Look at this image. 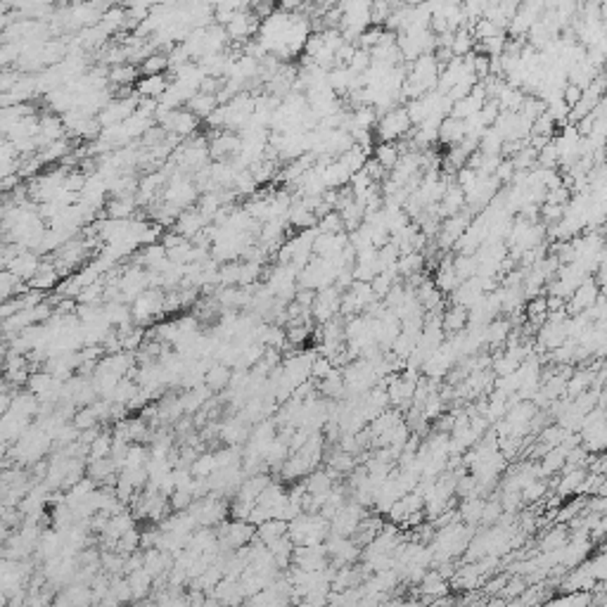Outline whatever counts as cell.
I'll list each match as a JSON object with an SVG mask.
<instances>
[{"label": "cell", "instance_id": "1", "mask_svg": "<svg viewBox=\"0 0 607 607\" xmlns=\"http://www.w3.org/2000/svg\"><path fill=\"white\" fill-rule=\"evenodd\" d=\"M166 294H161L159 287H149L131 304V311H133V323L135 325H149L154 318H161L166 314Z\"/></svg>", "mask_w": 607, "mask_h": 607}, {"label": "cell", "instance_id": "2", "mask_svg": "<svg viewBox=\"0 0 607 607\" xmlns=\"http://www.w3.org/2000/svg\"><path fill=\"white\" fill-rule=\"evenodd\" d=\"M413 121L408 116V109L406 107H394L387 114L378 119V126H375V133L382 142H399L401 138L411 133Z\"/></svg>", "mask_w": 607, "mask_h": 607}, {"label": "cell", "instance_id": "3", "mask_svg": "<svg viewBox=\"0 0 607 607\" xmlns=\"http://www.w3.org/2000/svg\"><path fill=\"white\" fill-rule=\"evenodd\" d=\"M259 29H261V17L256 15L254 10L235 12L233 20L225 24V31H228L230 41H237V43L252 41L254 36H259Z\"/></svg>", "mask_w": 607, "mask_h": 607}, {"label": "cell", "instance_id": "4", "mask_svg": "<svg viewBox=\"0 0 607 607\" xmlns=\"http://www.w3.org/2000/svg\"><path fill=\"white\" fill-rule=\"evenodd\" d=\"M240 149H242V135L228 133V131H218L209 140V154H211V159H216V161L233 159L240 154Z\"/></svg>", "mask_w": 607, "mask_h": 607}, {"label": "cell", "instance_id": "5", "mask_svg": "<svg viewBox=\"0 0 607 607\" xmlns=\"http://www.w3.org/2000/svg\"><path fill=\"white\" fill-rule=\"evenodd\" d=\"M211 221L206 218L202 211H199V206H187V209L180 211V216L176 218V223H173V230L180 235H185L187 240H192L197 233H202V230L209 225Z\"/></svg>", "mask_w": 607, "mask_h": 607}, {"label": "cell", "instance_id": "6", "mask_svg": "<svg viewBox=\"0 0 607 607\" xmlns=\"http://www.w3.org/2000/svg\"><path fill=\"white\" fill-rule=\"evenodd\" d=\"M164 128L168 131V133H176L180 138H192L199 128V116L195 114V112L178 107V109H173V114L166 121Z\"/></svg>", "mask_w": 607, "mask_h": 607}, {"label": "cell", "instance_id": "7", "mask_svg": "<svg viewBox=\"0 0 607 607\" xmlns=\"http://www.w3.org/2000/svg\"><path fill=\"white\" fill-rule=\"evenodd\" d=\"M67 135V126L65 121H62V114L58 116L55 112H43L41 114V131L39 135H36V140H39L41 147L50 145V142L60 140V138Z\"/></svg>", "mask_w": 607, "mask_h": 607}, {"label": "cell", "instance_id": "8", "mask_svg": "<svg viewBox=\"0 0 607 607\" xmlns=\"http://www.w3.org/2000/svg\"><path fill=\"white\" fill-rule=\"evenodd\" d=\"M41 264H43V261H41V254H39V252L24 249V252L17 254L15 259H12L5 268H8V271H12L15 275H20L22 280H27V283H29V280L41 271Z\"/></svg>", "mask_w": 607, "mask_h": 607}, {"label": "cell", "instance_id": "9", "mask_svg": "<svg viewBox=\"0 0 607 607\" xmlns=\"http://www.w3.org/2000/svg\"><path fill=\"white\" fill-rule=\"evenodd\" d=\"M467 135V126H465V119H458V116H443L441 126H439V142L443 145L453 147L458 142L465 140Z\"/></svg>", "mask_w": 607, "mask_h": 607}, {"label": "cell", "instance_id": "10", "mask_svg": "<svg viewBox=\"0 0 607 607\" xmlns=\"http://www.w3.org/2000/svg\"><path fill=\"white\" fill-rule=\"evenodd\" d=\"M287 221H290V225H294V228L306 230V228H316L321 218H318V214L304 202V199H297V202L290 206V211H287Z\"/></svg>", "mask_w": 607, "mask_h": 607}, {"label": "cell", "instance_id": "11", "mask_svg": "<svg viewBox=\"0 0 607 607\" xmlns=\"http://www.w3.org/2000/svg\"><path fill=\"white\" fill-rule=\"evenodd\" d=\"M171 81L166 79V74H149V76H140L135 84V91L140 93L142 98H161L168 91Z\"/></svg>", "mask_w": 607, "mask_h": 607}, {"label": "cell", "instance_id": "12", "mask_svg": "<svg viewBox=\"0 0 607 607\" xmlns=\"http://www.w3.org/2000/svg\"><path fill=\"white\" fill-rule=\"evenodd\" d=\"M126 24H128V10L121 8V5H109L102 12V20H100V27L107 31L109 36L119 34V31H126Z\"/></svg>", "mask_w": 607, "mask_h": 607}, {"label": "cell", "instance_id": "13", "mask_svg": "<svg viewBox=\"0 0 607 607\" xmlns=\"http://www.w3.org/2000/svg\"><path fill=\"white\" fill-rule=\"evenodd\" d=\"M230 378H233V368L225 366V363H221V361H214L204 375V382L209 385L214 392H223L230 387Z\"/></svg>", "mask_w": 607, "mask_h": 607}, {"label": "cell", "instance_id": "14", "mask_svg": "<svg viewBox=\"0 0 607 607\" xmlns=\"http://www.w3.org/2000/svg\"><path fill=\"white\" fill-rule=\"evenodd\" d=\"M318 392H321L323 399H333V401H342L344 394H347V382H344V375L337 368L333 375H328L325 380L318 382Z\"/></svg>", "mask_w": 607, "mask_h": 607}, {"label": "cell", "instance_id": "15", "mask_svg": "<svg viewBox=\"0 0 607 607\" xmlns=\"http://www.w3.org/2000/svg\"><path fill=\"white\" fill-rule=\"evenodd\" d=\"M287 529H290V522H287V519L268 517L266 522H261L259 527H256V536H259V539L264 541L266 546H271L273 541H278L280 536L287 534Z\"/></svg>", "mask_w": 607, "mask_h": 607}, {"label": "cell", "instance_id": "16", "mask_svg": "<svg viewBox=\"0 0 607 607\" xmlns=\"http://www.w3.org/2000/svg\"><path fill=\"white\" fill-rule=\"evenodd\" d=\"M138 74H140V69H138L135 65H131V62H124V65H114L109 69V84L114 86V88H126V86H135L138 84Z\"/></svg>", "mask_w": 607, "mask_h": 607}, {"label": "cell", "instance_id": "17", "mask_svg": "<svg viewBox=\"0 0 607 607\" xmlns=\"http://www.w3.org/2000/svg\"><path fill=\"white\" fill-rule=\"evenodd\" d=\"M467 325H470V309H465V306L455 304L453 309H448L446 314H443V330H446L448 335L460 333Z\"/></svg>", "mask_w": 607, "mask_h": 607}, {"label": "cell", "instance_id": "18", "mask_svg": "<svg viewBox=\"0 0 607 607\" xmlns=\"http://www.w3.org/2000/svg\"><path fill=\"white\" fill-rule=\"evenodd\" d=\"M152 126H154V116L145 114V112H140V109H135L133 114H131L126 121H124V128H126V133H128L131 140L142 138Z\"/></svg>", "mask_w": 607, "mask_h": 607}, {"label": "cell", "instance_id": "19", "mask_svg": "<svg viewBox=\"0 0 607 607\" xmlns=\"http://www.w3.org/2000/svg\"><path fill=\"white\" fill-rule=\"evenodd\" d=\"M126 577H128L131 588H133V598H135V600H142V598H147L149 593H152V588H154V577L147 572L145 567L135 569V572L126 574Z\"/></svg>", "mask_w": 607, "mask_h": 607}, {"label": "cell", "instance_id": "20", "mask_svg": "<svg viewBox=\"0 0 607 607\" xmlns=\"http://www.w3.org/2000/svg\"><path fill=\"white\" fill-rule=\"evenodd\" d=\"M596 302H598V287L593 283H588V280H584V283L572 292V311L574 314L588 309V306H596Z\"/></svg>", "mask_w": 607, "mask_h": 607}, {"label": "cell", "instance_id": "21", "mask_svg": "<svg viewBox=\"0 0 607 607\" xmlns=\"http://www.w3.org/2000/svg\"><path fill=\"white\" fill-rule=\"evenodd\" d=\"M290 453H292L290 443L283 441L280 436H275V441L266 448V453H264L266 467H268V470H280V467L285 465V460L290 458Z\"/></svg>", "mask_w": 607, "mask_h": 607}, {"label": "cell", "instance_id": "22", "mask_svg": "<svg viewBox=\"0 0 607 607\" xmlns=\"http://www.w3.org/2000/svg\"><path fill=\"white\" fill-rule=\"evenodd\" d=\"M216 107H218V98L214 95V93L199 91V93H195V95H192L190 100H187V109L195 112L199 119H206L209 114H214Z\"/></svg>", "mask_w": 607, "mask_h": 607}, {"label": "cell", "instance_id": "23", "mask_svg": "<svg viewBox=\"0 0 607 607\" xmlns=\"http://www.w3.org/2000/svg\"><path fill=\"white\" fill-rule=\"evenodd\" d=\"M271 553H273V558H275V562H278V567L280 569H287L292 565V560H294V548H297V543H294L290 536H280L278 541H273L271 546Z\"/></svg>", "mask_w": 607, "mask_h": 607}, {"label": "cell", "instance_id": "24", "mask_svg": "<svg viewBox=\"0 0 607 607\" xmlns=\"http://www.w3.org/2000/svg\"><path fill=\"white\" fill-rule=\"evenodd\" d=\"M302 481H304V486L309 493H330L335 486L333 474H330L328 470H318V467L314 472L306 474V479H302Z\"/></svg>", "mask_w": 607, "mask_h": 607}, {"label": "cell", "instance_id": "25", "mask_svg": "<svg viewBox=\"0 0 607 607\" xmlns=\"http://www.w3.org/2000/svg\"><path fill=\"white\" fill-rule=\"evenodd\" d=\"M401 147H399V142H382L380 140L378 145H375V159L380 161L385 168H394L399 164V159H401Z\"/></svg>", "mask_w": 607, "mask_h": 607}, {"label": "cell", "instance_id": "26", "mask_svg": "<svg viewBox=\"0 0 607 607\" xmlns=\"http://www.w3.org/2000/svg\"><path fill=\"white\" fill-rule=\"evenodd\" d=\"M105 214H107L109 218H131L135 214L138 209V202H135V195L131 197H114L112 202L105 206Z\"/></svg>", "mask_w": 607, "mask_h": 607}, {"label": "cell", "instance_id": "27", "mask_svg": "<svg viewBox=\"0 0 607 607\" xmlns=\"http://www.w3.org/2000/svg\"><path fill=\"white\" fill-rule=\"evenodd\" d=\"M112 446H114V434H112V432H100V434L95 436V441L91 443L88 460L109 458V455H112Z\"/></svg>", "mask_w": 607, "mask_h": 607}, {"label": "cell", "instance_id": "28", "mask_svg": "<svg viewBox=\"0 0 607 607\" xmlns=\"http://www.w3.org/2000/svg\"><path fill=\"white\" fill-rule=\"evenodd\" d=\"M425 266V256L420 252H408V254H401L396 264V271L401 278H411V275H418L422 271Z\"/></svg>", "mask_w": 607, "mask_h": 607}, {"label": "cell", "instance_id": "29", "mask_svg": "<svg viewBox=\"0 0 607 607\" xmlns=\"http://www.w3.org/2000/svg\"><path fill=\"white\" fill-rule=\"evenodd\" d=\"M337 159H340L342 164L347 166L352 173H359L361 168L366 166V161H368V149H366V147H361L359 142H356V145H354L352 149H347V152L340 154V157H337Z\"/></svg>", "mask_w": 607, "mask_h": 607}, {"label": "cell", "instance_id": "30", "mask_svg": "<svg viewBox=\"0 0 607 607\" xmlns=\"http://www.w3.org/2000/svg\"><path fill=\"white\" fill-rule=\"evenodd\" d=\"M484 500H479L477 496H472V498H465L462 500V505H460V517H462V522H467V524H474V522H481V515H484Z\"/></svg>", "mask_w": 607, "mask_h": 607}, {"label": "cell", "instance_id": "31", "mask_svg": "<svg viewBox=\"0 0 607 607\" xmlns=\"http://www.w3.org/2000/svg\"><path fill=\"white\" fill-rule=\"evenodd\" d=\"M328 467H333V470H337L340 474L354 472V467H356L354 453H347V451H342L340 446H337L335 453L328 455Z\"/></svg>", "mask_w": 607, "mask_h": 607}, {"label": "cell", "instance_id": "32", "mask_svg": "<svg viewBox=\"0 0 607 607\" xmlns=\"http://www.w3.org/2000/svg\"><path fill=\"white\" fill-rule=\"evenodd\" d=\"M140 72H142V76H149V74H166L168 72V55L166 53H152L149 58L140 62Z\"/></svg>", "mask_w": 607, "mask_h": 607}, {"label": "cell", "instance_id": "33", "mask_svg": "<svg viewBox=\"0 0 607 607\" xmlns=\"http://www.w3.org/2000/svg\"><path fill=\"white\" fill-rule=\"evenodd\" d=\"M190 472L195 474V477H209V474H214L216 472V455L211 453V451L199 453L195 462L190 465Z\"/></svg>", "mask_w": 607, "mask_h": 607}, {"label": "cell", "instance_id": "34", "mask_svg": "<svg viewBox=\"0 0 607 607\" xmlns=\"http://www.w3.org/2000/svg\"><path fill=\"white\" fill-rule=\"evenodd\" d=\"M510 337V323L508 321H491L486 325V342L491 347H498V344L508 342Z\"/></svg>", "mask_w": 607, "mask_h": 607}, {"label": "cell", "instance_id": "35", "mask_svg": "<svg viewBox=\"0 0 607 607\" xmlns=\"http://www.w3.org/2000/svg\"><path fill=\"white\" fill-rule=\"evenodd\" d=\"M116 550H119L121 555H131V553H135V550H142V548H140V531H138L135 527H131L126 534L119 536Z\"/></svg>", "mask_w": 607, "mask_h": 607}, {"label": "cell", "instance_id": "36", "mask_svg": "<svg viewBox=\"0 0 607 607\" xmlns=\"http://www.w3.org/2000/svg\"><path fill=\"white\" fill-rule=\"evenodd\" d=\"M261 275H264V264H259V261H245V264H242V273H240V287L256 285Z\"/></svg>", "mask_w": 607, "mask_h": 607}, {"label": "cell", "instance_id": "37", "mask_svg": "<svg viewBox=\"0 0 607 607\" xmlns=\"http://www.w3.org/2000/svg\"><path fill=\"white\" fill-rule=\"evenodd\" d=\"M460 5H462V12H465V17H467V24H474L486 15L489 0H462Z\"/></svg>", "mask_w": 607, "mask_h": 607}, {"label": "cell", "instance_id": "38", "mask_svg": "<svg viewBox=\"0 0 607 607\" xmlns=\"http://www.w3.org/2000/svg\"><path fill=\"white\" fill-rule=\"evenodd\" d=\"M318 230H321V233H344V218H342V214L340 211H330V214H325L321 221H318Z\"/></svg>", "mask_w": 607, "mask_h": 607}, {"label": "cell", "instance_id": "39", "mask_svg": "<svg viewBox=\"0 0 607 607\" xmlns=\"http://www.w3.org/2000/svg\"><path fill=\"white\" fill-rule=\"evenodd\" d=\"M72 422L76 425L79 429H91V427H98V425H100L95 411H93V406H84V408H79L76 413H74Z\"/></svg>", "mask_w": 607, "mask_h": 607}, {"label": "cell", "instance_id": "40", "mask_svg": "<svg viewBox=\"0 0 607 607\" xmlns=\"http://www.w3.org/2000/svg\"><path fill=\"white\" fill-rule=\"evenodd\" d=\"M337 371V368L333 366V361L328 359V356L318 354L316 361H314V368H311V378L314 380H325L328 375H333Z\"/></svg>", "mask_w": 607, "mask_h": 607}, {"label": "cell", "instance_id": "41", "mask_svg": "<svg viewBox=\"0 0 607 607\" xmlns=\"http://www.w3.org/2000/svg\"><path fill=\"white\" fill-rule=\"evenodd\" d=\"M192 500H195V496H192V489H176L168 496V503H171V510H187L192 505Z\"/></svg>", "mask_w": 607, "mask_h": 607}, {"label": "cell", "instance_id": "42", "mask_svg": "<svg viewBox=\"0 0 607 607\" xmlns=\"http://www.w3.org/2000/svg\"><path fill=\"white\" fill-rule=\"evenodd\" d=\"M581 484H584V472H572V474H565L558 486V493L560 496H567V493H574L581 489Z\"/></svg>", "mask_w": 607, "mask_h": 607}, {"label": "cell", "instance_id": "43", "mask_svg": "<svg viewBox=\"0 0 607 607\" xmlns=\"http://www.w3.org/2000/svg\"><path fill=\"white\" fill-rule=\"evenodd\" d=\"M140 567H145V550H142V553H131V555H126V562H124V574H131V572H135V569H140Z\"/></svg>", "mask_w": 607, "mask_h": 607}, {"label": "cell", "instance_id": "44", "mask_svg": "<svg viewBox=\"0 0 607 607\" xmlns=\"http://www.w3.org/2000/svg\"><path fill=\"white\" fill-rule=\"evenodd\" d=\"M159 536H161V529H147V531H140V548H142V550H147V548H157Z\"/></svg>", "mask_w": 607, "mask_h": 607}, {"label": "cell", "instance_id": "45", "mask_svg": "<svg viewBox=\"0 0 607 607\" xmlns=\"http://www.w3.org/2000/svg\"><path fill=\"white\" fill-rule=\"evenodd\" d=\"M178 330L180 333H199V318L197 316H180L178 318Z\"/></svg>", "mask_w": 607, "mask_h": 607}, {"label": "cell", "instance_id": "46", "mask_svg": "<svg viewBox=\"0 0 607 607\" xmlns=\"http://www.w3.org/2000/svg\"><path fill=\"white\" fill-rule=\"evenodd\" d=\"M261 3H268V5H273V3H280V0H261Z\"/></svg>", "mask_w": 607, "mask_h": 607}, {"label": "cell", "instance_id": "47", "mask_svg": "<svg viewBox=\"0 0 607 607\" xmlns=\"http://www.w3.org/2000/svg\"><path fill=\"white\" fill-rule=\"evenodd\" d=\"M605 465H607V458H605Z\"/></svg>", "mask_w": 607, "mask_h": 607}]
</instances>
